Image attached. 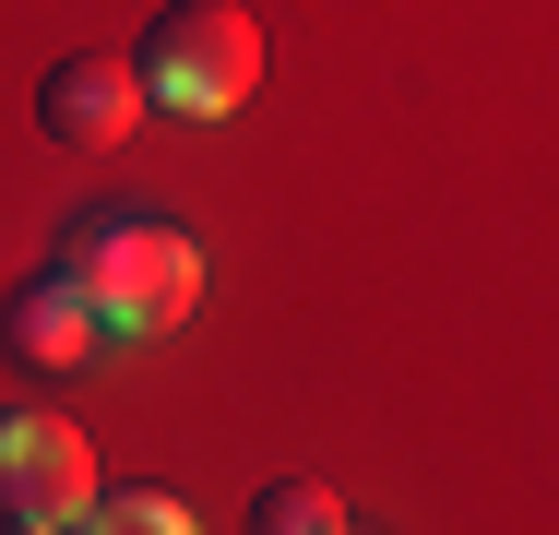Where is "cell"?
<instances>
[{
  "label": "cell",
  "mask_w": 559,
  "mask_h": 535,
  "mask_svg": "<svg viewBox=\"0 0 559 535\" xmlns=\"http://www.w3.org/2000/svg\"><path fill=\"white\" fill-rule=\"evenodd\" d=\"M96 500V452L72 417L0 405V524H72Z\"/></svg>",
  "instance_id": "cell-3"
},
{
  "label": "cell",
  "mask_w": 559,
  "mask_h": 535,
  "mask_svg": "<svg viewBox=\"0 0 559 535\" xmlns=\"http://www.w3.org/2000/svg\"><path fill=\"white\" fill-rule=\"evenodd\" d=\"M0 535H72V524H0Z\"/></svg>",
  "instance_id": "cell-8"
},
{
  "label": "cell",
  "mask_w": 559,
  "mask_h": 535,
  "mask_svg": "<svg viewBox=\"0 0 559 535\" xmlns=\"http://www.w3.org/2000/svg\"><path fill=\"white\" fill-rule=\"evenodd\" d=\"M0 345H12L24 369H48V381H60V369H84L108 333H96V310H84V286L48 262V274H24V286L0 298Z\"/></svg>",
  "instance_id": "cell-5"
},
{
  "label": "cell",
  "mask_w": 559,
  "mask_h": 535,
  "mask_svg": "<svg viewBox=\"0 0 559 535\" xmlns=\"http://www.w3.org/2000/svg\"><path fill=\"white\" fill-rule=\"evenodd\" d=\"M143 72V107H179V119H238L250 84H262V24L238 0H167L155 36L131 48Z\"/></svg>",
  "instance_id": "cell-2"
},
{
  "label": "cell",
  "mask_w": 559,
  "mask_h": 535,
  "mask_svg": "<svg viewBox=\"0 0 559 535\" xmlns=\"http://www.w3.org/2000/svg\"><path fill=\"white\" fill-rule=\"evenodd\" d=\"M36 131H48L60 155H119V143L143 131V72H131L119 48L48 60V72H36Z\"/></svg>",
  "instance_id": "cell-4"
},
{
  "label": "cell",
  "mask_w": 559,
  "mask_h": 535,
  "mask_svg": "<svg viewBox=\"0 0 559 535\" xmlns=\"http://www.w3.org/2000/svg\"><path fill=\"white\" fill-rule=\"evenodd\" d=\"M250 535H345V500L322 476H274V488L250 500Z\"/></svg>",
  "instance_id": "cell-6"
},
{
  "label": "cell",
  "mask_w": 559,
  "mask_h": 535,
  "mask_svg": "<svg viewBox=\"0 0 559 535\" xmlns=\"http://www.w3.org/2000/svg\"><path fill=\"white\" fill-rule=\"evenodd\" d=\"M72 535H191V512L155 500V488H96V500L72 512Z\"/></svg>",
  "instance_id": "cell-7"
},
{
  "label": "cell",
  "mask_w": 559,
  "mask_h": 535,
  "mask_svg": "<svg viewBox=\"0 0 559 535\" xmlns=\"http://www.w3.org/2000/svg\"><path fill=\"white\" fill-rule=\"evenodd\" d=\"M60 274L84 286V310H96L108 345H143V333L191 321V298H203V250L179 226H155V214H84Z\"/></svg>",
  "instance_id": "cell-1"
}]
</instances>
